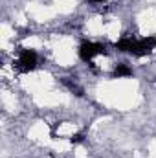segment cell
<instances>
[{
    "label": "cell",
    "instance_id": "cell-1",
    "mask_svg": "<svg viewBox=\"0 0 156 158\" xmlns=\"http://www.w3.org/2000/svg\"><path fill=\"white\" fill-rule=\"evenodd\" d=\"M105 53H107V46L101 44V42H88V40H84L79 46V57L84 63H90L96 55H105Z\"/></svg>",
    "mask_w": 156,
    "mask_h": 158
},
{
    "label": "cell",
    "instance_id": "cell-2",
    "mask_svg": "<svg viewBox=\"0 0 156 158\" xmlns=\"http://www.w3.org/2000/svg\"><path fill=\"white\" fill-rule=\"evenodd\" d=\"M154 46H156V37H145V39L134 40L129 53H132L136 57H143V55H149L154 50Z\"/></svg>",
    "mask_w": 156,
    "mask_h": 158
},
{
    "label": "cell",
    "instance_id": "cell-3",
    "mask_svg": "<svg viewBox=\"0 0 156 158\" xmlns=\"http://www.w3.org/2000/svg\"><path fill=\"white\" fill-rule=\"evenodd\" d=\"M17 66L22 70V72H31L37 68V53L33 50H22L20 55H18V61H17Z\"/></svg>",
    "mask_w": 156,
    "mask_h": 158
},
{
    "label": "cell",
    "instance_id": "cell-4",
    "mask_svg": "<svg viewBox=\"0 0 156 158\" xmlns=\"http://www.w3.org/2000/svg\"><path fill=\"white\" fill-rule=\"evenodd\" d=\"M132 42H134V39H130V37H125V39L117 40L116 44H114V48H116L117 52H130V48H132Z\"/></svg>",
    "mask_w": 156,
    "mask_h": 158
},
{
    "label": "cell",
    "instance_id": "cell-5",
    "mask_svg": "<svg viewBox=\"0 0 156 158\" xmlns=\"http://www.w3.org/2000/svg\"><path fill=\"white\" fill-rule=\"evenodd\" d=\"M114 76L116 77H129V76H132V70L127 64H117L114 68Z\"/></svg>",
    "mask_w": 156,
    "mask_h": 158
},
{
    "label": "cell",
    "instance_id": "cell-6",
    "mask_svg": "<svg viewBox=\"0 0 156 158\" xmlns=\"http://www.w3.org/2000/svg\"><path fill=\"white\" fill-rule=\"evenodd\" d=\"M83 140H84V136H83V134H74V136L70 138V142H72V143H79V142H83Z\"/></svg>",
    "mask_w": 156,
    "mask_h": 158
},
{
    "label": "cell",
    "instance_id": "cell-7",
    "mask_svg": "<svg viewBox=\"0 0 156 158\" xmlns=\"http://www.w3.org/2000/svg\"><path fill=\"white\" fill-rule=\"evenodd\" d=\"M88 2H92V4H99V2H105V0H88Z\"/></svg>",
    "mask_w": 156,
    "mask_h": 158
}]
</instances>
